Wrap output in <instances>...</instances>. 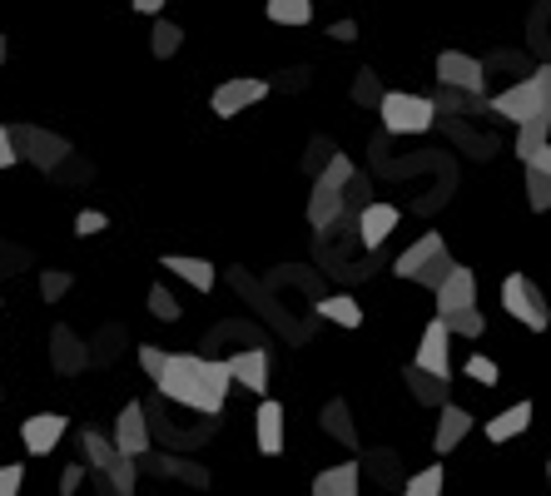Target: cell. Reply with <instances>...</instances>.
I'll use <instances>...</instances> for the list:
<instances>
[{
    "label": "cell",
    "instance_id": "obj_44",
    "mask_svg": "<svg viewBox=\"0 0 551 496\" xmlns=\"http://www.w3.org/2000/svg\"><path fill=\"white\" fill-rule=\"evenodd\" d=\"M532 85H537V95H542V115L551 120V60L532 70Z\"/></svg>",
    "mask_w": 551,
    "mask_h": 496
},
{
    "label": "cell",
    "instance_id": "obj_30",
    "mask_svg": "<svg viewBox=\"0 0 551 496\" xmlns=\"http://www.w3.org/2000/svg\"><path fill=\"white\" fill-rule=\"evenodd\" d=\"M179 45H184V30H179L174 20H154V30H149V50H154V60L179 55Z\"/></svg>",
    "mask_w": 551,
    "mask_h": 496
},
{
    "label": "cell",
    "instance_id": "obj_18",
    "mask_svg": "<svg viewBox=\"0 0 551 496\" xmlns=\"http://www.w3.org/2000/svg\"><path fill=\"white\" fill-rule=\"evenodd\" d=\"M338 219H343V189L313 179V194H308V224H313L318 234H328Z\"/></svg>",
    "mask_w": 551,
    "mask_h": 496
},
{
    "label": "cell",
    "instance_id": "obj_31",
    "mask_svg": "<svg viewBox=\"0 0 551 496\" xmlns=\"http://www.w3.org/2000/svg\"><path fill=\"white\" fill-rule=\"evenodd\" d=\"M274 25H308L313 20V0H264Z\"/></svg>",
    "mask_w": 551,
    "mask_h": 496
},
{
    "label": "cell",
    "instance_id": "obj_32",
    "mask_svg": "<svg viewBox=\"0 0 551 496\" xmlns=\"http://www.w3.org/2000/svg\"><path fill=\"white\" fill-rule=\"evenodd\" d=\"M105 477H110V487H115V496H135L139 462H135V457H120L115 467H105Z\"/></svg>",
    "mask_w": 551,
    "mask_h": 496
},
{
    "label": "cell",
    "instance_id": "obj_3",
    "mask_svg": "<svg viewBox=\"0 0 551 496\" xmlns=\"http://www.w3.org/2000/svg\"><path fill=\"white\" fill-rule=\"evenodd\" d=\"M378 115H383L388 134H427L432 120H437V105L427 95H383Z\"/></svg>",
    "mask_w": 551,
    "mask_h": 496
},
{
    "label": "cell",
    "instance_id": "obj_37",
    "mask_svg": "<svg viewBox=\"0 0 551 496\" xmlns=\"http://www.w3.org/2000/svg\"><path fill=\"white\" fill-rule=\"evenodd\" d=\"M348 174H353V159H348V154H338V149H333V154H328V164L318 169V179H323V184H333V189H343V184H348Z\"/></svg>",
    "mask_w": 551,
    "mask_h": 496
},
{
    "label": "cell",
    "instance_id": "obj_42",
    "mask_svg": "<svg viewBox=\"0 0 551 496\" xmlns=\"http://www.w3.org/2000/svg\"><path fill=\"white\" fill-rule=\"evenodd\" d=\"M368 467H373V477H378L383 487H398V482H403V477H398V457H393V452H373V457H368Z\"/></svg>",
    "mask_w": 551,
    "mask_h": 496
},
{
    "label": "cell",
    "instance_id": "obj_34",
    "mask_svg": "<svg viewBox=\"0 0 551 496\" xmlns=\"http://www.w3.org/2000/svg\"><path fill=\"white\" fill-rule=\"evenodd\" d=\"M368 194H373L368 174H358V169H353V174H348V184H343V209H348V214H358L363 204H373Z\"/></svg>",
    "mask_w": 551,
    "mask_h": 496
},
{
    "label": "cell",
    "instance_id": "obj_24",
    "mask_svg": "<svg viewBox=\"0 0 551 496\" xmlns=\"http://www.w3.org/2000/svg\"><path fill=\"white\" fill-rule=\"evenodd\" d=\"M442 248H447V244H442V234H422L417 244H408L398 258H393V273H398V278H413L417 268H422L427 258H437Z\"/></svg>",
    "mask_w": 551,
    "mask_h": 496
},
{
    "label": "cell",
    "instance_id": "obj_21",
    "mask_svg": "<svg viewBox=\"0 0 551 496\" xmlns=\"http://www.w3.org/2000/svg\"><path fill=\"white\" fill-rule=\"evenodd\" d=\"M164 273H179L189 288L209 293L214 288V263L209 258H189V253H164Z\"/></svg>",
    "mask_w": 551,
    "mask_h": 496
},
{
    "label": "cell",
    "instance_id": "obj_33",
    "mask_svg": "<svg viewBox=\"0 0 551 496\" xmlns=\"http://www.w3.org/2000/svg\"><path fill=\"white\" fill-rule=\"evenodd\" d=\"M403 496H442V467H422L403 482Z\"/></svg>",
    "mask_w": 551,
    "mask_h": 496
},
{
    "label": "cell",
    "instance_id": "obj_29",
    "mask_svg": "<svg viewBox=\"0 0 551 496\" xmlns=\"http://www.w3.org/2000/svg\"><path fill=\"white\" fill-rule=\"evenodd\" d=\"M547 139H551V120H547V115H532V120L517 124V154H522V164H527V159H532Z\"/></svg>",
    "mask_w": 551,
    "mask_h": 496
},
{
    "label": "cell",
    "instance_id": "obj_19",
    "mask_svg": "<svg viewBox=\"0 0 551 496\" xmlns=\"http://www.w3.org/2000/svg\"><path fill=\"white\" fill-rule=\"evenodd\" d=\"M363 492V467L358 462H338V467H323L313 477V496H358Z\"/></svg>",
    "mask_w": 551,
    "mask_h": 496
},
{
    "label": "cell",
    "instance_id": "obj_15",
    "mask_svg": "<svg viewBox=\"0 0 551 496\" xmlns=\"http://www.w3.org/2000/svg\"><path fill=\"white\" fill-rule=\"evenodd\" d=\"M75 442H80V462H85V467H100V472L125 457V452L115 447V437H110L105 427H95V422H85V427L75 432Z\"/></svg>",
    "mask_w": 551,
    "mask_h": 496
},
{
    "label": "cell",
    "instance_id": "obj_39",
    "mask_svg": "<svg viewBox=\"0 0 551 496\" xmlns=\"http://www.w3.org/2000/svg\"><path fill=\"white\" fill-rule=\"evenodd\" d=\"M149 313H154L159 323H174V318H179V303H174V293H169L164 283L149 288Z\"/></svg>",
    "mask_w": 551,
    "mask_h": 496
},
{
    "label": "cell",
    "instance_id": "obj_25",
    "mask_svg": "<svg viewBox=\"0 0 551 496\" xmlns=\"http://www.w3.org/2000/svg\"><path fill=\"white\" fill-rule=\"evenodd\" d=\"M437 115H487V95H467L452 85H437Z\"/></svg>",
    "mask_w": 551,
    "mask_h": 496
},
{
    "label": "cell",
    "instance_id": "obj_43",
    "mask_svg": "<svg viewBox=\"0 0 551 496\" xmlns=\"http://www.w3.org/2000/svg\"><path fill=\"white\" fill-rule=\"evenodd\" d=\"M20 487H25V467L5 462V467H0V496H20Z\"/></svg>",
    "mask_w": 551,
    "mask_h": 496
},
{
    "label": "cell",
    "instance_id": "obj_27",
    "mask_svg": "<svg viewBox=\"0 0 551 496\" xmlns=\"http://www.w3.org/2000/svg\"><path fill=\"white\" fill-rule=\"evenodd\" d=\"M318 318H328V323H338V328H363V308H358L348 293L318 298Z\"/></svg>",
    "mask_w": 551,
    "mask_h": 496
},
{
    "label": "cell",
    "instance_id": "obj_51",
    "mask_svg": "<svg viewBox=\"0 0 551 496\" xmlns=\"http://www.w3.org/2000/svg\"><path fill=\"white\" fill-rule=\"evenodd\" d=\"M135 10H144V15H159V10H164V0H135Z\"/></svg>",
    "mask_w": 551,
    "mask_h": 496
},
{
    "label": "cell",
    "instance_id": "obj_20",
    "mask_svg": "<svg viewBox=\"0 0 551 496\" xmlns=\"http://www.w3.org/2000/svg\"><path fill=\"white\" fill-rule=\"evenodd\" d=\"M527 427H532V402L522 397L517 407H507V412H497V417H492V422H487L482 432H487V442H497V447H502V442H512V437H522Z\"/></svg>",
    "mask_w": 551,
    "mask_h": 496
},
{
    "label": "cell",
    "instance_id": "obj_1",
    "mask_svg": "<svg viewBox=\"0 0 551 496\" xmlns=\"http://www.w3.org/2000/svg\"><path fill=\"white\" fill-rule=\"evenodd\" d=\"M159 397L164 402H179L199 417H219L224 402H229V363H214V358H194V353H169L164 358V372L154 377Z\"/></svg>",
    "mask_w": 551,
    "mask_h": 496
},
{
    "label": "cell",
    "instance_id": "obj_8",
    "mask_svg": "<svg viewBox=\"0 0 551 496\" xmlns=\"http://www.w3.org/2000/svg\"><path fill=\"white\" fill-rule=\"evenodd\" d=\"M487 110H492L497 120L522 124V120H532V115H542V95H537V85H532V75H527V80L507 85L502 95H492V100H487Z\"/></svg>",
    "mask_w": 551,
    "mask_h": 496
},
{
    "label": "cell",
    "instance_id": "obj_48",
    "mask_svg": "<svg viewBox=\"0 0 551 496\" xmlns=\"http://www.w3.org/2000/svg\"><path fill=\"white\" fill-rule=\"evenodd\" d=\"M333 149H338V144H328V139H313V144H308V154H313V159H308V169H323Z\"/></svg>",
    "mask_w": 551,
    "mask_h": 496
},
{
    "label": "cell",
    "instance_id": "obj_9",
    "mask_svg": "<svg viewBox=\"0 0 551 496\" xmlns=\"http://www.w3.org/2000/svg\"><path fill=\"white\" fill-rule=\"evenodd\" d=\"M65 432H70V417H60V412H35V417H25V422H20V442H25V452H30V457L55 452Z\"/></svg>",
    "mask_w": 551,
    "mask_h": 496
},
{
    "label": "cell",
    "instance_id": "obj_26",
    "mask_svg": "<svg viewBox=\"0 0 551 496\" xmlns=\"http://www.w3.org/2000/svg\"><path fill=\"white\" fill-rule=\"evenodd\" d=\"M323 432H328L333 442H343V447H358V432H353V412H348V402H343V397H333V402L323 407Z\"/></svg>",
    "mask_w": 551,
    "mask_h": 496
},
{
    "label": "cell",
    "instance_id": "obj_5",
    "mask_svg": "<svg viewBox=\"0 0 551 496\" xmlns=\"http://www.w3.org/2000/svg\"><path fill=\"white\" fill-rule=\"evenodd\" d=\"M259 100H269V80L239 75V80H224V85L209 95V110H214L219 120H234V115H244V110L259 105Z\"/></svg>",
    "mask_w": 551,
    "mask_h": 496
},
{
    "label": "cell",
    "instance_id": "obj_11",
    "mask_svg": "<svg viewBox=\"0 0 551 496\" xmlns=\"http://www.w3.org/2000/svg\"><path fill=\"white\" fill-rule=\"evenodd\" d=\"M447 348H452V333H447V323L442 318H432L427 328H422V343H417V368L422 372H437V377H447L452 368V358H447Z\"/></svg>",
    "mask_w": 551,
    "mask_h": 496
},
{
    "label": "cell",
    "instance_id": "obj_7",
    "mask_svg": "<svg viewBox=\"0 0 551 496\" xmlns=\"http://www.w3.org/2000/svg\"><path fill=\"white\" fill-rule=\"evenodd\" d=\"M144 472H154V477H169V482H184V487H194V492H209V472L199 467V462H184V457H174V452H144V457H135Z\"/></svg>",
    "mask_w": 551,
    "mask_h": 496
},
{
    "label": "cell",
    "instance_id": "obj_12",
    "mask_svg": "<svg viewBox=\"0 0 551 496\" xmlns=\"http://www.w3.org/2000/svg\"><path fill=\"white\" fill-rule=\"evenodd\" d=\"M432 298H437V313H452V308L477 303V273H472V268H462V263H452V273L432 288Z\"/></svg>",
    "mask_w": 551,
    "mask_h": 496
},
{
    "label": "cell",
    "instance_id": "obj_45",
    "mask_svg": "<svg viewBox=\"0 0 551 496\" xmlns=\"http://www.w3.org/2000/svg\"><path fill=\"white\" fill-rule=\"evenodd\" d=\"M85 472H90L85 462H70V467L60 472V496H75V492H80V482H85Z\"/></svg>",
    "mask_w": 551,
    "mask_h": 496
},
{
    "label": "cell",
    "instance_id": "obj_50",
    "mask_svg": "<svg viewBox=\"0 0 551 496\" xmlns=\"http://www.w3.org/2000/svg\"><path fill=\"white\" fill-rule=\"evenodd\" d=\"M527 164H532V169H542V174L551 179V144H542V149H537V154H532Z\"/></svg>",
    "mask_w": 551,
    "mask_h": 496
},
{
    "label": "cell",
    "instance_id": "obj_23",
    "mask_svg": "<svg viewBox=\"0 0 551 496\" xmlns=\"http://www.w3.org/2000/svg\"><path fill=\"white\" fill-rule=\"evenodd\" d=\"M403 382L413 387V397L422 407H442V402H447V377H437V372H422L417 363H408V368H403Z\"/></svg>",
    "mask_w": 551,
    "mask_h": 496
},
{
    "label": "cell",
    "instance_id": "obj_41",
    "mask_svg": "<svg viewBox=\"0 0 551 496\" xmlns=\"http://www.w3.org/2000/svg\"><path fill=\"white\" fill-rule=\"evenodd\" d=\"M110 229V214H100V209H80L75 214V234L80 239H95V234H105Z\"/></svg>",
    "mask_w": 551,
    "mask_h": 496
},
{
    "label": "cell",
    "instance_id": "obj_13",
    "mask_svg": "<svg viewBox=\"0 0 551 496\" xmlns=\"http://www.w3.org/2000/svg\"><path fill=\"white\" fill-rule=\"evenodd\" d=\"M50 368L60 372V377H75V372L90 368V348L60 323L55 333H50Z\"/></svg>",
    "mask_w": 551,
    "mask_h": 496
},
{
    "label": "cell",
    "instance_id": "obj_49",
    "mask_svg": "<svg viewBox=\"0 0 551 496\" xmlns=\"http://www.w3.org/2000/svg\"><path fill=\"white\" fill-rule=\"evenodd\" d=\"M20 154H15V139H10V124H0V169H10Z\"/></svg>",
    "mask_w": 551,
    "mask_h": 496
},
{
    "label": "cell",
    "instance_id": "obj_36",
    "mask_svg": "<svg viewBox=\"0 0 551 496\" xmlns=\"http://www.w3.org/2000/svg\"><path fill=\"white\" fill-rule=\"evenodd\" d=\"M383 95H388V90L378 85V75H373V70H358V75H353V100H358V105H373V110H378V100H383Z\"/></svg>",
    "mask_w": 551,
    "mask_h": 496
},
{
    "label": "cell",
    "instance_id": "obj_4",
    "mask_svg": "<svg viewBox=\"0 0 551 496\" xmlns=\"http://www.w3.org/2000/svg\"><path fill=\"white\" fill-rule=\"evenodd\" d=\"M10 139H15V154L30 159L35 169H60L70 159V139L50 134V129H35V124H10Z\"/></svg>",
    "mask_w": 551,
    "mask_h": 496
},
{
    "label": "cell",
    "instance_id": "obj_10",
    "mask_svg": "<svg viewBox=\"0 0 551 496\" xmlns=\"http://www.w3.org/2000/svg\"><path fill=\"white\" fill-rule=\"evenodd\" d=\"M110 437H115V447H120L125 457H144V452L154 447V442H149V422H144V402H125V407H120Z\"/></svg>",
    "mask_w": 551,
    "mask_h": 496
},
{
    "label": "cell",
    "instance_id": "obj_17",
    "mask_svg": "<svg viewBox=\"0 0 551 496\" xmlns=\"http://www.w3.org/2000/svg\"><path fill=\"white\" fill-rule=\"evenodd\" d=\"M467 432H472V412L457 407V402H442V417H437V432H432V452L447 457L452 447H462Z\"/></svg>",
    "mask_w": 551,
    "mask_h": 496
},
{
    "label": "cell",
    "instance_id": "obj_6",
    "mask_svg": "<svg viewBox=\"0 0 551 496\" xmlns=\"http://www.w3.org/2000/svg\"><path fill=\"white\" fill-rule=\"evenodd\" d=\"M437 85L467 90V95H487V65L462 55V50H442L437 55Z\"/></svg>",
    "mask_w": 551,
    "mask_h": 496
},
{
    "label": "cell",
    "instance_id": "obj_52",
    "mask_svg": "<svg viewBox=\"0 0 551 496\" xmlns=\"http://www.w3.org/2000/svg\"><path fill=\"white\" fill-rule=\"evenodd\" d=\"M5 55H10V40H5V35H0V65H5Z\"/></svg>",
    "mask_w": 551,
    "mask_h": 496
},
{
    "label": "cell",
    "instance_id": "obj_46",
    "mask_svg": "<svg viewBox=\"0 0 551 496\" xmlns=\"http://www.w3.org/2000/svg\"><path fill=\"white\" fill-rule=\"evenodd\" d=\"M164 358H169V353H164V348H154V343H144V348H139V368L149 372V377H159V372H164Z\"/></svg>",
    "mask_w": 551,
    "mask_h": 496
},
{
    "label": "cell",
    "instance_id": "obj_47",
    "mask_svg": "<svg viewBox=\"0 0 551 496\" xmlns=\"http://www.w3.org/2000/svg\"><path fill=\"white\" fill-rule=\"evenodd\" d=\"M328 35H333L338 45H348V40H358V20H333V25H328Z\"/></svg>",
    "mask_w": 551,
    "mask_h": 496
},
{
    "label": "cell",
    "instance_id": "obj_16",
    "mask_svg": "<svg viewBox=\"0 0 551 496\" xmlns=\"http://www.w3.org/2000/svg\"><path fill=\"white\" fill-rule=\"evenodd\" d=\"M398 229V209L393 204H363L358 209V239H363V248H378L388 244V234Z\"/></svg>",
    "mask_w": 551,
    "mask_h": 496
},
{
    "label": "cell",
    "instance_id": "obj_53",
    "mask_svg": "<svg viewBox=\"0 0 551 496\" xmlns=\"http://www.w3.org/2000/svg\"><path fill=\"white\" fill-rule=\"evenodd\" d=\"M547 487H551V457H547Z\"/></svg>",
    "mask_w": 551,
    "mask_h": 496
},
{
    "label": "cell",
    "instance_id": "obj_38",
    "mask_svg": "<svg viewBox=\"0 0 551 496\" xmlns=\"http://www.w3.org/2000/svg\"><path fill=\"white\" fill-rule=\"evenodd\" d=\"M65 293H70V273H65V268H45V273H40V298H45V303H60Z\"/></svg>",
    "mask_w": 551,
    "mask_h": 496
},
{
    "label": "cell",
    "instance_id": "obj_28",
    "mask_svg": "<svg viewBox=\"0 0 551 496\" xmlns=\"http://www.w3.org/2000/svg\"><path fill=\"white\" fill-rule=\"evenodd\" d=\"M437 318L447 323V333H452V338H482V333H487V318L477 313V303L452 308V313H437Z\"/></svg>",
    "mask_w": 551,
    "mask_h": 496
},
{
    "label": "cell",
    "instance_id": "obj_2",
    "mask_svg": "<svg viewBox=\"0 0 551 496\" xmlns=\"http://www.w3.org/2000/svg\"><path fill=\"white\" fill-rule=\"evenodd\" d=\"M502 308L522 323V328H532V333H547L551 323V308L547 298H542V288L532 283V278H522V273H507L502 278Z\"/></svg>",
    "mask_w": 551,
    "mask_h": 496
},
{
    "label": "cell",
    "instance_id": "obj_14",
    "mask_svg": "<svg viewBox=\"0 0 551 496\" xmlns=\"http://www.w3.org/2000/svg\"><path fill=\"white\" fill-rule=\"evenodd\" d=\"M224 363H229V377L244 382L249 392H269V348L264 343H254L249 353H229Z\"/></svg>",
    "mask_w": 551,
    "mask_h": 496
},
{
    "label": "cell",
    "instance_id": "obj_22",
    "mask_svg": "<svg viewBox=\"0 0 551 496\" xmlns=\"http://www.w3.org/2000/svg\"><path fill=\"white\" fill-rule=\"evenodd\" d=\"M254 427H259V452H264V457H278V452H283V407H278L274 397L259 402V422H254Z\"/></svg>",
    "mask_w": 551,
    "mask_h": 496
},
{
    "label": "cell",
    "instance_id": "obj_40",
    "mask_svg": "<svg viewBox=\"0 0 551 496\" xmlns=\"http://www.w3.org/2000/svg\"><path fill=\"white\" fill-rule=\"evenodd\" d=\"M467 377H472V382H482V387H497L502 368H497L487 353H472V358H467Z\"/></svg>",
    "mask_w": 551,
    "mask_h": 496
},
{
    "label": "cell",
    "instance_id": "obj_35",
    "mask_svg": "<svg viewBox=\"0 0 551 496\" xmlns=\"http://www.w3.org/2000/svg\"><path fill=\"white\" fill-rule=\"evenodd\" d=\"M527 204H532L537 214H547L551 209V179L542 169H532V164H527Z\"/></svg>",
    "mask_w": 551,
    "mask_h": 496
}]
</instances>
